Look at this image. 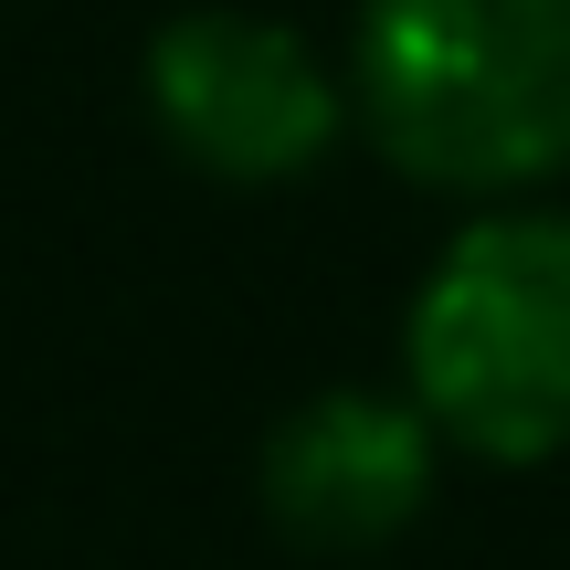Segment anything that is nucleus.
Masks as SVG:
<instances>
[{
    "instance_id": "obj_1",
    "label": "nucleus",
    "mask_w": 570,
    "mask_h": 570,
    "mask_svg": "<svg viewBox=\"0 0 570 570\" xmlns=\"http://www.w3.org/2000/svg\"><path fill=\"white\" fill-rule=\"evenodd\" d=\"M338 85L412 190L487 212L570 180V0H360Z\"/></svg>"
},
{
    "instance_id": "obj_2",
    "label": "nucleus",
    "mask_w": 570,
    "mask_h": 570,
    "mask_svg": "<svg viewBox=\"0 0 570 570\" xmlns=\"http://www.w3.org/2000/svg\"><path fill=\"white\" fill-rule=\"evenodd\" d=\"M402 402L444 454L518 475L570 454V212L487 202L402 306Z\"/></svg>"
},
{
    "instance_id": "obj_3",
    "label": "nucleus",
    "mask_w": 570,
    "mask_h": 570,
    "mask_svg": "<svg viewBox=\"0 0 570 570\" xmlns=\"http://www.w3.org/2000/svg\"><path fill=\"white\" fill-rule=\"evenodd\" d=\"M148 127L180 169L223 190H285L348 138V85L296 21L244 11V0H202L169 11L138 53Z\"/></svg>"
},
{
    "instance_id": "obj_4",
    "label": "nucleus",
    "mask_w": 570,
    "mask_h": 570,
    "mask_svg": "<svg viewBox=\"0 0 570 570\" xmlns=\"http://www.w3.org/2000/svg\"><path fill=\"white\" fill-rule=\"evenodd\" d=\"M433 475H444L433 423L381 381L306 391L296 412H275L265 454H254L265 529L306 560H370L391 539H412L433 508Z\"/></svg>"
}]
</instances>
